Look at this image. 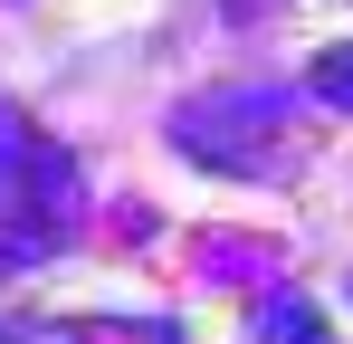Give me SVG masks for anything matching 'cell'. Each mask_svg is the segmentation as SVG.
I'll list each match as a JSON object with an SVG mask.
<instances>
[{
	"label": "cell",
	"mask_w": 353,
	"mask_h": 344,
	"mask_svg": "<svg viewBox=\"0 0 353 344\" xmlns=\"http://www.w3.org/2000/svg\"><path fill=\"white\" fill-rule=\"evenodd\" d=\"M181 153L191 163H220V172H268V144L258 134H287V96L277 86H230V96H201V106L172 115Z\"/></svg>",
	"instance_id": "cell-1"
},
{
	"label": "cell",
	"mask_w": 353,
	"mask_h": 344,
	"mask_svg": "<svg viewBox=\"0 0 353 344\" xmlns=\"http://www.w3.org/2000/svg\"><path fill=\"white\" fill-rule=\"evenodd\" d=\"M305 86H315L325 106H344V115H353V48H325L315 67H305Z\"/></svg>",
	"instance_id": "cell-2"
}]
</instances>
